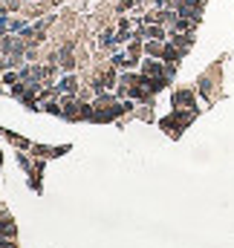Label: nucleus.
I'll use <instances>...</instances> for the list:
<instances>
[{"label":"nucleus","instance_id":"nucleus-1","mask_svg":"<svg viewBox=\"0 0 234 248\" xmlns=\"http://www.w3.org/2000/svg\"><path fill=\"white\" fill-rule=\"evenodd\" d=\"M174 104L176 107H179V104H182V107H194V95H191L188 90H182V93H176L174 95Z\"/></svg>","mask_w":234,"mask_h":248},{"label":"nucleus","instance_id":"nucleus-2","mask_svg":"<svg viewBox=\"0 0 234 248\" xmlns=\"http://www.w3.org/2000/svg\"><path fill=\"white\" fill-rule=\"evenodd\" d=\"M148 35H150V38H162V35H165V32H162V29H159V26H153V29H148Z\"/></svg>","mask_w":234,"mask_h":248}]
</instances>
